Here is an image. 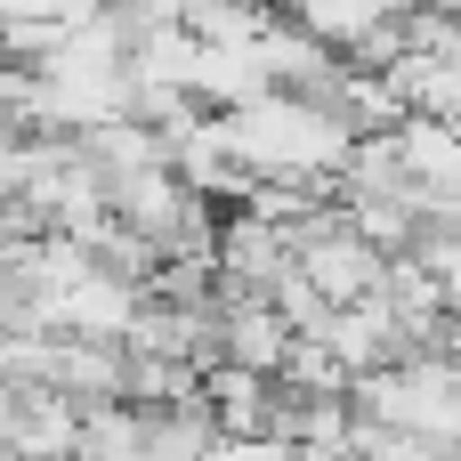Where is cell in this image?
Wrapping results in <instances>:
<instances>
[{
  "label": "cell",
  "instance_id": "obj_1",
  "mask_svg": "<svg viewBox=\"0 0 461 461\" xmlns=\"http://www.w3.org/2000/svg\"><path fill=\"white\" fill-rule=\"evenodd\" d=\"M219 146L251 186H300V194H332L348 170L357 130L316 97V89H267L219 113Z\"/></svg>",
  "mask_w": 461,
  "mask_h": 461
},
{
  "label": "cell",
  "instance_id": "obj_2",
  "mask_svg": "<svg viewBox=\"0 0 461 461\" xmlns=\"http://www.w3.org/2000/svg\"><path fill=\"white\" fill-rule=\"evenodd\" d=\"M348 405L357 421L373 429H405V438H429V446H461V365L446 348H405L373 373L348 381Z\"/></svg>",
  "mask_w": 461,
  "mask_h": 461
},
{
  "label": "cell",
  "instance_id": "obj_3",
  "mask_svg": "<svg viewBox=\"0 0 461 461\" xmlns=\"http://www.w3.org/2000/svg\"><path fill=\"white\" fill-rule=\"evenodd\" d=\"M348 461H454L446 446H429V438H405V429H373V421H357V454Z\"/></svg>",
  "mask_w": 461,
  "mask_h": 461
},
{
  "label": "cell",
  "instance_id": "obj_4",
  "mask_svg": "<svg viewBox=\"0 0 461 461\" xmlns=\"http://www.w3.org/2000/svg\"><path fill=\"white\" fill-rule=\"evenodd\" d=\"M24 219H16V203H0V284H8V267H16V251H24Z\"/></svg>",
  "mask_w": 461,
  "mask_h": 461
},
{
  "label": "cell",
  "instance_id": "obj_5",
  "mask_svg": "<svg viewBox=\"0 0 461 461\" xmlns=\"http://www.w3.org/2000/svg\"><path fill=\"white\" fill-rule=\"evenodd\" d=\"M0 405H8V381H0Z\"/></svg>",
  "mask_w": 461,
  "mask_h": 461
},
{
  "label": "cell",
  "instance_id": "obj_6",
  "mask_svg": "<svg viewBox=\"0 0 461 461\" xmlns=\"http://www.w3.org/2000/svg\"><path fill=\"white\" fill-rule=\"evenodd\" d=\"M0 461H8V446H0Z\"/></svg>",
  "mask_w": 461,
  "mask_h": 461
}]
</instances>
